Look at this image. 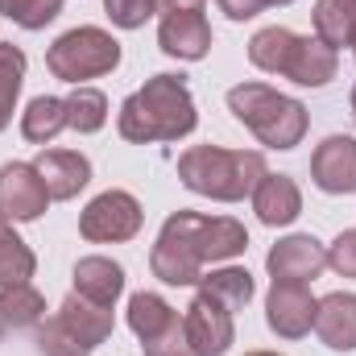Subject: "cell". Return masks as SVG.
Returning a JSON list of instances; mask_svg holds the SVG:
<instances>
[{
	"instance_id": "cell-4",
	"label": "cell",
	"mask_w": 356,
	"mask_h": 356,
	"mask_svg": "<svg viewBox=\"0 0 356 356\" xmlns=\"http://www.w3.org/2000/svg\"><path fill=\"white\" fill-rule=\"evenodd\" d=\"M228 112L266 145V149H294L302 145L311 116L294 95H282L269 83H236L228 91Z\"/></svg>"
},
{
	"instance_id": "cell-23",
	"label": "cell",
	"mask_w": 356,
	"mask_h": 356,
	"mask_svg": "<svg viewBox=\"0 0 356 356\" xmlns=\"http://www.w3.org/2000/svg\"><path fill=\"white\" fill-rule=\"evenodd\" d=\"M46 319V298L29 282L21 286H0V323L4 327H38Z\"/></svg>"
},
{
	"instance_id": "cell-31",
	"label": "cell",
	"mask_w": 356,
	"mask_h": 356,
	"mask_svg": "<svg viewBox=\"0 0 356 356\" xmlns=\"http://www.w3.org/2000/svg\"><path fill=\"white\" fill-rule=\"evenodd\" d=\"M327 266L340 277H356V228H344L332 245H327Z\"/></svg>"
},
{
	"instance_id": "cell-35",
	"label": "cell",
	"mask_w": 356,
	"mask_h": 356,
	"mask_svg": "<svg viewBox=\"0 0 356 356\" xmlns=\"http://www.w3.org/2000/svg\"><path fill=\"white\" fill-rule=\"evenodd\" d=\"M286 4H294V0H261V8H286Z\"/></svg>"
},
{
	"instance_id": "cell-20",
	"label": "cell",
	"mask_w": 356,
	"mask_h": 356,
	"mask_svg": "<svg viewBox=\"0 0 356 356\" xmlns=\"http://www.w3.org/2000/svg\"><path fill=\"white\" fill-rule=\"evenodd\" d=\"M149 269L166 286H199V277H203V266L191 257V249H182L178 241L162 236V232H158V245L149 249Z\"/></svg>"
},
{
	"instance_id": "cell-7",
	"label": "cell",
	"mask_w": 356,
	"mask_h": 356,
	"mask_svg": "<svg viewBox=\"0 0 356 356\" xmlns=\"http://www.w3.org/2000/svg\"><path fill=\"white\" fill-rule=\"evenodd\" d=\"M145 224L141 203L129 191H104L79 211V236L91 245H120L133 241Z\"/></svg>"
},
{
	"instance_id": "cell-8",
	"label": "cell",
	"mask_w": 356,
	"mask_h": 356,
	"mask_svg": "<svg viewBox=\"0 0 356 356\" xmlns=\"http://www.w3.org/2000/svg\"><path fill=\"white\" fill-rule=\"evenodd\" d=\"M182 340L191 356H224L236 340V327H232V311L211 298V294H195L186 315H182Z\"/></svg>"
},
{
	"instance_id": "cell-5",
	"label": "cell",
	"mask_w": 356,
	"mask_h": 356,
	"mask_svg": "<svg viewBox=\"0 0 356 356\" xmlns=\"http://www.w3.org/2000/svg\"><path fill=\"white\" fill-rule=\"evenodd\" d=\"M46 67L54 79L71 83V88H83L88 79L99 75H112L120 67V42L99 29V25H79V29H67L63 38H54V46L46 50Z\"/></svg>"
},
{
	"instance_id": "cell-38",
	"label": "cell",
	"mask_w": 356,
	"mask_h": 356,
	"mask_svg": "<svg viewBox=\"0 0 356 356\" xmlns=\"http://www.w3.org/2000/svg\"><path fill=\"white\" fill-rule=\"evenodd\" d=\"M353 54H356V38H353Z\"/></svg>"
},
{
	"instance_id": "cell-18",
	"label": "cell",
	"mask_w": 356,
	"mask_h": 356,
	"mask_svg": "<svg viewBox=\"0 0 356 356\" xmlns=\"http://www.w3.org/2000/svg\"><path fill=\"white\" fill-rule=\"evenodd\" d=\"M75 294H83L88 302H99V307H116V298L124 294V266L112 257L75 261Z\"/></svg>"
},
{
	"instance_id": "cell-13",
	"label": "cell",
	"mask_w": 356,
	"mask_h": 356,
	"mask_svg": "<svg viewBox=\"0 0 356 356\" xmlns=\"http://www.w3.org/2000/svg\"><path fill=\"white\" fill-rule=\"evenodd\" d=\"M311 182L323 195H353L356 191V137L336 133L323 137L311 154Z\"/></svg>"
},
{
	"instance_id": "cell-3",
	"label": "cell",
	"mask_w": 356,
	"mask_h": 356,
	"mask_svg": "<svg viewBox=\"0 0 356 356\" xmlns=\"http://www.w3.org/2000/svg\"><path fill=\"white\" fill-rule=\"evenodd\" d=\"M249 63L298 88H327L340 71V54L332 46H323L319 38H302L286 25H266L249 38Z\"/></svg>"
},
{
	"instance_id": "cell-1",
	"label": "cell",
	"mask_w": 356,
	"mask_h": 356,
	"mask_svg": "<svg viewBox=\"0 0 356 356\" xmlns=\"http://www.w3.org/2000/svg\"><path fill=\"white\" fill-rule=\"evenodd\" d=\"M199 112L182 75H154L145 79V88H137L116 112V129L124 141L133 145H154V141H182L186 133H195Z\"/></svg>"
},
{
	"instance_id": "cell-9",
	"label": "cell",
	"mask_w": 356,
	"mask_h": 356,
	"mask_svg": "<svg viewBox=\"0 0 356 356\" xmlns=\"http://www.w3.org/2000/svg\"><path fill=\"white\" fill-rule=\"evenodd\" d=\"M50 203L54 199H50V191H46L33 162H4L0 166V216L8 224L42 220Z\"/></svg>"
},
{
	"instance_id": "cell-36",
	"label": "cell",
	"mask_w": 356,
	"mask_h": 356,
	"mask_svg": "<svg viewBox=\"0 0 356 356\" xmlns=\"http://www.w3.org/2000/svg\"><path fill=\"white\" fill-rule=\"evenodd\" d=\"M245 356H282V353H245Z\"/></svg>"
},
{
	"instance_id": "cell-21",
	"label": "cell",
	"mask_w": 356,
	"mask_h": 356,
	"mask_svg": "<svg viewBox=\"0 0 356 356\" xmlns=\"http://www.w3.org/2000/svg\"><path fill=\"white\" fill-rule=\"evenodd\" d=\"M311 21H315V38L340 54L356 38V0H315Z\"/></svg>"
},
{
	"instance_id": "cell-37",
	"label": "cell",
	"mask_w": 356,
	"mask_h": 356,
	"mask_svg": "<svg viewBox=\"0 0 356 356\" xmlns=\"http://www.w3.org/2000/svg\"><path fill=\"white\" fill-rule=\"evenodd\" d=\"M353 112H356V88H353Z\"/></svg>"
},
{
	"instance_id": "cell-19",
	"label": "cell",
	"mask_w": 356,
	"mask_h": 356,
	"mask_svg": "<svg viewBox=\"0 0 356 356\" xmlns=\"http://www.w3.org/2000/svg\"><path fill=\"white\" fill-rule=\"evenodd\" d=\"M54 315H58V319H63V323H67V327H71V332L83 340V344H88L91 353H95V348H99V344L112 336V327H116V319H112V307L88 302V298H83V294H75V290L63 298V307H58Z\"/></svg>"
},
{
	"instance_id": "cell-24",
	"label": "cell",
	"mask_w": 356,
	"mask_h": 356,
	"mask_svg": "<svg viewBox=\"0 0 356 356\" xmlns=\"http://www.w3.org/2000/svg\"><path fill=\"white\" fill-rule=\"evenodd\" d=\"M199 290H203V294H211V298H220L228 311H241V307H249V298H253L257 282H253V273H249V269L224 266V269L203 273V277H199Z\"/></svg>"
},
{
	"instance_id": "cell-17",
	"label": "cell",
	"mask_w": 356,
	"mask_h": 356,
	"mask_svg": "<svg viewBox=\"0 0 356 356\" xmlns=\"http://www.w3.org/2000/svg\"><path fill=\"white\" fill-rule=\"evenodd\" d=\"M249 199H253L257 220L269 224V228H286L302 216V191L290 175H266Z\"/></svg>"
},
{
	"instance_id": "cell-27",
	"label": "cell",
	"mask_w": 356,
	"mask_h": 356,
	"mask_svg": "<svg viewBox=\"0 0 356 356\" xmlns=\"http://www.w3.org/2000/svg\"><path fill=\"white\" fill-rule=\"evenodd\" d=\"M67 124L75 133H99L108 124V95L99 88H75L67 95Z\"/></svg>"
},
{
	"instance_id": "cell-28",
	"label": "cell",
	"mask_w": 356,
	"mask_h": 356,
	"mask_svg": "<svg viewBox=\"0 0 356 356\" xmlns=\"http://www.w3.org/2000/svg\"><path fill=\"white\" fill-rule=\"evenodd\" d=\"M38 348H42V356H91V348L58 315H50V319L38 323Z\"/></svg>"
},
{
	"instance_id": "cell-22",
	"label": "cell",
	"mask_w": 356,
	"mask_h": 356,
	"mask_svg": "<svg viewBox=\"0 0 356 356\" xmlns=\"http://www.w3.org/2000/svg\"><path fill=\"white\" fill-rule=\"evenodd\" d=\"M63 129H71V124H67V99H58V95H38V99L25 104V112H21V137H25V141L50 145Z\"/></svg>"
},
{
	"instance_id": "cell-34",
	"label": "cell",
	"mask_w": 356,
	"mask_h": 356,
	"mask_svg": "<svg viewBox=\"0 0 356 356\" xmlns=\"http://www.w3.org/2000/svg\"><path fill=\"white\" fill-rule=\"evenodd\" d=\"M145 356H191V348H186V340H178V344H166V348H154V353Z\"/></svg>"
},
{
	"instance_id": "cell-16",
	"label": "cell",
	"mask_w": 356,
	"mask_h": 356,
	"mask_svg": "<svg viewBox=\"0 0 356 356\" xmlns=\"http://www.w3.org/2000/svg\"><path fill=\"white\" fill-rule=\"evenodd\" d=\"M33 166H38L42 182H46L50 199H58V203L75 199V195L91 182V162L79 149H42Z\"/></svg>"
},
{
	"instance_id": "cell-30",
	"label": "cell",
	"mask_w": 356,
	"mask_h": 356,
	"mask_svg": "<svg viewBox=\"0 0 356 356\" xmlns=\"http://www.w3.org/2000/svg\"><path fill=\"white\" fill-rule=\"evenodd\" d=\"M104 13L116 29H141L158 13V0H104Z\"/></svg>"
},
{
	"instance_id": "cell-39",
	"label": "cell",
	"mask_w": 356,
	"mask_h": 356,
	"mask_svg": "<svg viewBox=\"0 0 356 356\" xmlns=\"http://www.w3.org/2000/svg\"><path fill=\"white\" fill-rule=\"evenodd\" d=\"M0 336H4V323H0Z\"/></svg>"
},
{
	"instance_id": "cell-32",
	"label": "cell",
	"mask_w": 356,
	"mask_h": 356,
	"mask_svg": "<svg viewBox=\"0 0 356 356\" xmlns=\"http://www.w3.org/2000/svg\"><path fill=\"white\" fill-rule=\"evenodd\" d=\"M220 13H228L232 21H253L261 13V0H216Z\"/></svg>"
},
{
	"instance_id": "cell-2",
	"label": "cell",
	"mask_w": 356,
	"mask_h": 356,
	"mask_svg": "<svg viewBox=\"0 0 356 356\" xmlns=\"http://www.w3.org/2000/svg\"><path fill=\"white\" fill-rule=\"evenodd\" d=\"M266 154L257 149H224V145H191L178 158V178L186 191L216 199V203H241L257 191L266 178Z\"/></svg>"
},
{
	"instance_id": "cell-12",
	"label": "cell",
	"mask_w": 356,
	"mask_h": 356,
	"mask_svg": "<svg viewBox=\"0 0 356 356\" xmlns=\"http://www.w3.org/2000/svg\"><path fill=\"white\" fill-rule=\"evenodd\" d=\"M266 269L273 282H315L327 269V249L311 232L282 236L266 257Z\"/></svg>"
},
{
	"instance_id": "cell-10",
	"label": "cell",
	"mask_w": 356,
	"mask_h": 356,
	"mask_svg": "<svg viewBox=\"0 0 356 356\" xmlns=\"http://www.w3.org/2000/svg\"><path fill=\"white\" fill-rule=\"evenodd\" d=\"M315 294L307 282H273L266 294V323L282 340H302L315 327Z\"/></svg>"
},
{
	"instance_id": "cell-14",
	"label": "cell",
	"mask_w": 356,
	"mask_h": 356,
	"mask_svg": "<svg viewBox=\"0 0 356 356\" xmlns=\"http://www.w3.org/2000/svg\"><path fill=\"white\" fill-rule=\"evenodd\" d=\"M158 46L178 63H199L211 50V25L203 13H162L158 21Z\"/></svg>"
},
{
	"instance_id": "cell-29",
	"label": "cell",
	"mask_w": 356,
	"mask_h": 356,
	"mask_svg": "<svg viewBox=\"0 0 356 356\" xmlns=\"http://www.w3.org/2000/svg\"><path fill=\"white\" fill-rule=\"evenodd\" d=\"M63 13V0H0V17L21 29H46Z\"/></svg>"
},
{
	"instance_id": "cell-26",
	"label": "cell",
	"mask_w": 356,
	"mask_h": 356,
	"mask_svg": "<svg viewBox=\"0 0 356 356\" xmlns=\"http://www.w3.org/2000/svg\"><path fill=\"white\" fill-rule=\"evenodd\" d=\"M21 83H25V50L13 42H0V133L13 124Z\"/></svg>"
},
{
	"instance_id": "cell-33",
	"label": "cell",
	"mask_w": 356,
	"mask_h": 356,
	"mask_svg": "<svg viewBox=\"0 0 356 356\" xmlns=\"http://www.w3.org/2000/svg\"><path fill=\"white\" fill-rule=\"evenodd\" d=\"M207 0H158V13H203Z\"/></svg>"
},
{
	"instance_id": "cell-11",
	"label": "cell",
	"mask_w": 356,
	"mask_h": 356,
	"mask_svg": "<svg viewBox=\"0 0 356 356\" xmlns=\"http://www.w3.org/2000/svg\"><path fill=\"white\" fill-rule=\"evenodd\" d=\"M129 327H133V336L141 340L145 353L182 340V319H178V311L162 298V294H154V290H137V294L129 298Z\"/></svg>"
},
{
	"instance_id": "cell-15",
	"label": "cell",
	"mask_w": 356,
	"mask_h": 356,
	"mask_svg": "<svg viewBox=\"0 0 356 356\" xmlns=\"http://www.w3.org/2000/svg\"><path fill=\"white\" fill-rule=\"evenodd\" d=\"M315 336L332 353H356V294L336 290L315 302Z\"/></svg>"
},
{
	"instance_id": "cell-25",
	"label": "cell",
	"mask_w": 356,
	"mask_h": 356,
	"mask_svg": "<svg viewBox=\"0 0 356 356\" xmlns=\"http://www.w3.org/2000/svg\"><path fill=\"white\" fill-rule=\"evenodd\" d=\"M33 269H38L33 249H29V245L13 232V224L0 216V286H21V282L33 277Z\"/></svg>"
},
{
	"instance_id": "cell-6",
	"label": "cell",
	"mask_w": 356,
	"mask_h": 356,
	"mask_svg": "<svg viewBox=\"0 0 356 356\" xmlns=\"http://www.w3.org/2000/svg\"><path fill=\"white\" fill-rule=\"evenodd\" d=\"M162 236L178 241L182 249H191V257L199 266H216V261H232L249 249V232L241 220L232 216H203V211H170L162 224Z\"/></svg>"
}]
</instances>
